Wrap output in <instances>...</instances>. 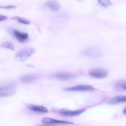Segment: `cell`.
I'll list each match as a JSON object with an SVG mask.
<instances>
[{
    "instance_id": "6da1fadb",
    "label": "cell",
    "mask_w": 126,
    "mask_h": 126,
    "mask_svg": "<svg viewBox=\"0 0 126 126\" xmlns=\"http://www.w3.org/2000/svg\"><path fill=\"white\" fill-rule=\"evenodd\" d=\"M16 84L10 82L0 84V97H6L12 96L16 93Z\"/></svg>"
},
{
    "instance_id": "7a4b0ae2",
    "label": "cell",
    "mask_w": 126,
    "mask_h": 126,
    "mask_svg": "<svg viewBox=\"0 0 126 126\" xmlns=\"http://www.w3.org/2000/svg\"><path fill=\"white\" fill-rule=\"evenodd\" d=\"M35 52V50L32 47H27L18 51L16 55V60L17 62H24Z\"/></svg>"
},
{
    "instance_id": "3957f363",
    "label": "cell",
    "mask_w": 126,
    "mask_h": 126,
    "mask_svg": "<svg viewBox=\"0 0 126 126\" xmlns=\"http://www.w3.org/2000/svg\"><path fill=\"white\" fill-rule=\"evenodd\" d=\"M82 54L85 57L91 58V59H97V58L100 57L102 55V52L95 47H89L85 49L82 52Z\"/></svg>"
},
{
    "instance_id": "277c9868",
    "label": "cell",
    "mask_w": 126,
    "mask_h": 126,
    "mask_svg": "<svg viewBox=\"0 0 126 126\" xmlns=\"http://www.w3.org/2000/svg\"><path fill=\"white\" fill-rule=\"evenodd\" d=\"M89 74L94 78L102 79L107 77L108 75V73L107 70L104 69L95 68L90 70Z\"/></svg>"
},
{
    "instance_id": "5b68a950",
    "label": "cell",
    "mask_w": 126,
    "mask_h": 126,
    "mask_svg": "<svg viewBox=\"0 0 126 126\" xmlns=\"http://www.w3.org/2000/svg\"><path fill=\"white\" fill-rule=\"evenodd\" d=\"M65 91H94L95 89L92 86L89 85H78L73 87H66L65 89Z\"/></svg>"
},
{
    "instance_id": "8992f818",
    "label": "cell",
    "mask_w": 126,
    "mask_h": 126,
    "mask_svg": "<svg viewBox=\"0 0 126 126\" xmlns=\"http://www.w3.org/2000/svg\"><path fill=\"white\" fill-rule=\"evenodd\" d=\"M86 111V109H81L78 110H69L66 109L60 110L59 113L61 115L63 116H76L80 115L81 114L83 113Z\"/></svg>"
},
{
    "instance_id": "52a82bcc",
    "label": "cell",
    "mask_w": 126,
    "mask_h": 126,
    "mask_svg": "<svg viewBox=\"0 0 126 126\" xmlns=\"http://www.w3.org/2000/svg\"><path fill=\"white\" fill-rule=\"evenodd\" d=\"M13 34L16 38V39L21 43L25 42L29 38V35H28V33L19 32V31L16 30H14Z\"/></svg>"
},
{
    "instance_id": "ba28073f",
    "label": "cell",
    "mask_w": 126,
    "mask_h": 126,
    "mask_svg": "<svg viewBox=\"0 0 126 126\" xmlns=\"http://www.w3.org/2000/svg\"><path fill=\"white\" fill-rule=\"evenodd\" d=\"M42 121L45 124H73V123L66 121L57 120V119H52L50 118H44L42 119Z\"/></svg>"
},
{
    "instance_id": "9c48e42d",
    "label": "cell",
    "mask_w": 126,
    "mask_h": 126,
    "mask_svg": "<svg viewBox=\"0 0 126 126\" xmlns=\"http://www.w3.org/2000/svg\"><path fill=\"white\" fill-rule=\"evenodd\" d=\"M45 6L53 11H59L60 9V5L57 1L50 0L46 2Z\"/></svg>"
},
{
    "instance_id": "30bf717a",
    "label": "cell",
    "mask_w": 126,
    "mask_h": 126,
    "mask_svg": "<svg viewBox=\"0 0 126 126\" xmlns=\"http://www.w3.org/2000/svg\"><path fill=\"white\" fill-rule=\"evenodd\" d=\"M28 108L32 111L39 112V113H47L48 110L44 106L36 105H28Z\"/></svg>"
},
{
    "instance_id": "8fae6325",
    "label": "cell",
    "mask_w": 126,
    "mask_h": 126,
    "mask_svg": "<svg viewBox=\"0 0 126 126\" xmlns=\"http://www.w3.org/2000/svg\"><path fill=\"white\" fill-rule=\"evenodd\" d=\"M54 77L59 79H62V80H66L69 79L70 78H72L73 77V75L70 73H66V72H59L57 73L54 74Z\"/></svg>"
},
{
    "instance_id": "7c38bea8",
    "label": "cell",
    "mask_w": 126,
    "mask_h": 126,
    "mask_svg": "<svg viewBox=\"0 0 126 126\" xmlns=\"http://www.w3.org/2000/svg\"><path fill=\"white\" fill-rule=\"evenodd\" d=\"M124 102H126V96L119 95L112 98L108 102V103H110V104L115 105L121 103H124Z\"/></svg>"
},
{
    "instance_id": "4fadbf2b",
    "label": "cell",
    "mask_w": 126,
    "mask_h": 126,
    "mask_svg": "<svg viewBox=\"0 0 126 126\" xmlns=\"http://www.w3.org/2000/svg\"><path fill=\"white\" fill-rule=\"evenodd\" d=\"M36 78V76L34 75H26L21 78L20 81L23 82H29L35 80Z\"/></svg>"
},
{
    "instance_id": "5bb4252c",
    "label": "cell",
    "mask_w": 126,
    "mask_h": 126,
    "mask_svg": "<svg viewBox=\"0 0 126 126\" xmlns=\"http://www.w3.org/2000/svg\"><path fill=\"white\" fill-rule=\"evenodd\" d=\"M11 19L14 20L15 21H17V22H18V23H22V24H25V25H28L30 24V22L28 19H27V18H23V17H18V16L12 17Z\"/></svg>"
},
{
    "instance_id": "9a60e30c",
    "label": "cell",
    "mask_w": 126,
    "mask_h": 126,
    "mask_svg": "<svg viewBox=\"0 0 126 126\" xmlns=\"http://www.w3.org/2000/svg\"><path fill=\"white\" fill-rule=\"evenodd\" d=\"M1 46L4 48H6V49H10V50H14L15 49L14 45L13 43H11V42H9V41L4 42V43H2V44H1Z\"/></svg>"
},
{
    "instance_id": "2e32d148",
    "label": "cell",
    "mask_w": 126,
    "mask_h": 126,
    "mask_svg": "<svg viewBox=\"0 0 126 126\" xmlns=\"http://www.w3.org/2000/svg\"><path fill=\"white\" fill-rule=\"evenodd\" d=\"M98 1L100 4L105 7H109L111 5V2L110 0H98Z\"/></svg>"
},
{
    "instance_id": "e0dca14e",
    "label": "cell",
    "mask_w": 126,
    "mask_h": 126,
    "mask_svg": "<svg viewBox=\"0 0 126 126\" xmlns=\"http://www.w3.org/2000/svg\"><path fill=\"white\" fill-rule=\"evenodd\" d=\"M116 86L126 91V81H120L116 82Z\"/></svg>"
},
{
    "instance_id": "ac0fdd59",
    "label": "cell",
    "mask_w": 126,
    "mask_h": 126,
    "mask_svg": "<svg viewBox=\"0 0 126 126\" xmlns=\"http://www.w3.org/2000/svg\"><path fill=\"white\" fill-rule=\"evenodd\" d=\"M7 19V16H3V15L0 14V22H2V21H5Z\"/></svg>"
},
{
    "instance_id": "d6986e66",
    "label": "cell",
    "mask_w": 126,
    "mask_h": 126,
    "mask_svg": "<svg viewBox=\"0 0 126 126\" xmlns=\"http://www.w3.org/2000/svg\"><path fill=\"white\" fill-rule=\"evenodd\" d=\"M123 113H124V114H126V107L125 108H124V110H123Z\"/></svg>"
}]
</instances>
